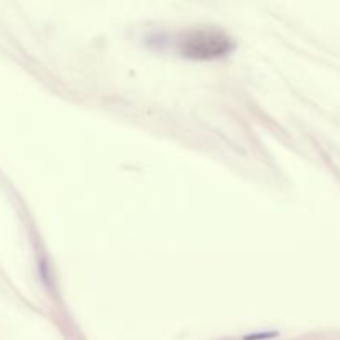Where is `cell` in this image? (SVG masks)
Masks as SVG:
<instances>
[{
    "label": "cell",
    "mask_w": 340,
    "mask_h": 340,
    "mask_svg": "<svg viewBox=\"0 0 340 340\" xmlns=\"http://www.w3.org/2000/svg\"><path fill=\"white\" fill-rule=\"evenodd\" d=\"M231 47H233V42L228 35L214 28L193 30L181 42L183 55L198 60L217 58V56L228 53Z\"/></svg>",
    "instance_id": "1"
}]
</instances>
